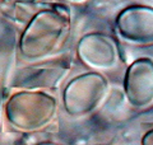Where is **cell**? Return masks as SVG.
<instances>
[{"mask_svg":"<svg viewBox=\"0 0 153 145\" xmlns=\"http://www.w3.org/2000/svg\"><path fill=\"white\" fill-rule=\"evenodd\" d=\"M5 117L21 131H38L52 122L57 112V101L42 90H21L9 97Z\"/></svg>","mask_w":153,"mask_h":145,"instance_id":"2","label":"cell"},{"mask_svg":"<svg viewBox=\"0 0 153 145\" xmlns=\"http://www.w3.org/2000/svg\"><path fill=\"white\" fill-rule=\"evenodd\" d=\"M124 93L128 103L142 109L153 104V60L140 57L128 66L124 76Z\"/></svg>","mask_w":153,"mask_h":145,"instance_id":"5","label":"cell"},{"mask_svg":"<svg viewBox=\"0 0 153 145\" xmlns=\"http://www.w3.org/2000/svg\"><path fill=\"white\" fill-rule=\"evenodd\" d=\"M69 30L70 16L65 8L42 9L33 16L19 37V54L28 62L44 60L63 45Z\"/></svg>","mask_w":153,"mask_h":145,"instance_id":"1","label":"cell"},{"mask_svg":"<svg viewBox=\"0 0 153 145\" xmlns=\"http://www.w3.org/2000/svg\"><path fill=\"white\" fill-rule=\"evenodd\" d=\"M37 145H57V144L51 143V141H44V143H40V144H37Z\"/></svg>","mask_w":153,"mask_h":145,"instance_id":"8","label":"cell"},{"mask_svg":"<svg viewBox=\"0 0 153 145\" xmlns=\"http://www.w3.org/2000/svg\"><path fill=\"white\" fill-rule=\"evenodd\" d=\"M76 54L84 65L92 69H111L119 62L120 50L111 36L91 32L80 37Z\"/></svg>","mask_w":153,"mask_h":145,"instance_id":"6","label":"cell"},{"mask_svg":"<svg viewBox=\"0 0 153 145\" xmlns=\"http://www.w3.org/2000/svg\"><path fill=\"white\" fill-rule=\"evenodd\" d=\"M115 27L123 40L137 46L153 45V7L133 4L117 14Z\"/></svg>","mask_w":153,"mask_h":145,"instance_id":"4","label":"cell"},{"mask_svg":"<svg viewBox=\"0 0 153 145\" xmlns=\"http://www.w3.org/2000/svg\"><path fill=\"white\" fill-rule=\"evenodd\" d=\"M140 145H153V129L148 130V131L142 136Z\"/></svg>","mask_w":153,"mask_h":145,"instance_id":"7","label":"cell"},{"mask_svg":"<svg viewBox=\"0 0 153 145\" xmlns=\"http://www.w3.org/2000/svg\"><path fill=\"white\" fill-rule=\"evenodd\" d=\"M108 94V81L101 72L88 71L74 76L63 90V107L70 117L94 112Z\"/></svg>","mask_w":153,"mask_h":145,"instance_id":"3","label":"cell"}]
</instances>
